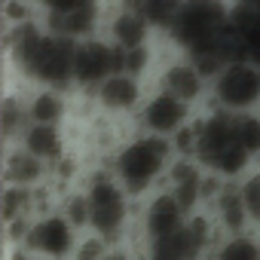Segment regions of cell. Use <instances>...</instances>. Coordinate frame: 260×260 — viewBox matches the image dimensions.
<instances>
[{"label": "cell", "mask_w": 260, "mask_h": 260, "mask_svg": "<svg viewBox=\"0 0 260 260\" xmlns=\"http://www.w3.org/2000/svg\"><path fill=\"white\" fill-rule=\"evenodd\" d=\"M196 159H199V166H205L223 178H236L248 169V162L254 156L239 141V125H236L233 110L220 107L196 125Z\"/></svg>", "instance_id": "obj_1"}, {"label": "cell", "mask_w": 260, "mask_h": 260, "mask_svg": "<svg viewBox=\"0 0 260 260\" xmlns=\"http://www.w3.org/2000/svg\"><path fill=\"white\" fill-rule=\"evenodd\" d=\"M172 159V144L162 135H144L128 141L113 159V178L125 187V193H144L156 184Z\"/></svg>", "instance_id": "obj_2"}, {"label": "cell", "mask_w": 260, "mask_h": 260, "mask_svg": "<svg viewBox=\"0 0 260 260\" xmlns=\"http://www.w3.org/2000/svg\"><path fill=\"white\" fill-rule=\"evenodd\" d=\"M74 55H77V40L43 31V37L28 49L22 61H16V68L40 86L64 89L74 83Z\"/></svg>", "instance_id": "obj_3"}, {"label": "cell", "mask_w": 260, "mask_h": 260, "mask_svg": "<svg viewBox=\"0 0 260 260\" xmlns=\"http://www.w3.org/2000/svg\"><path fill=\"white\" fill-rule=\"evenodd\" d=\"M230 16H233V4H226V0H184L166 34L181 49H190L196 43L217 37L230 25Z\"/></svg>", "instance_id": "obj_4"}, {"label": "cell", "mask_w": 260, "mask_h": 260, "mask_svg": "<svg viewBox=\"0 0 260 260\" xmlns=\"http://www.w3.org/2000/svg\"><path fill=\"white\" fill-rule=\"evenodd\" d=\"M125 187L110 178V175H95L89 181V190H86V199H89V226L95 230V236L101 239H113L122 233L125 226V214H128V205H125Z\"/></svg>", "instance_id": "obj_5"}, {"label": "cell", "mask_w": 260, "mask_h": 260, "mask_svg": "<svg viewBox=\"0 0 260 260\" xmlns=\"http://www.w3.org/2000/svg\"><path fill=\"white\" fill-rule=\"evenodd\" d=\"M214 98L223 110L248 113L260 101V64L254 61H230L214 77Z\"/></svg>", "instance_id": "obj_6"}, {"label": "cell", "mask_w": 260, "mask_h": 260, "mask_svg": "<svg viewBox=\"0 0 260 260\" xmlns=\"http://www.w3.org/2000/svg\"><path fill=\"white\" fill-rule=\"evenodd\" d=\"M113 74H116V46L107 37H86L77 43L74 83L80 89H98Z\"/></svg>", "instance_id": "obj_7"}, {"label": "cell", "mask_w": 260, "mask_h": 260, "mask_svg": "<svg viewBox=\"0 0 260 260\" xmlns=\"http://www.w3.org/2000/svg\"><path fill=\"white\" fill-rule=\"evenodd\" d=\"M74 223L64 214H43L34 223H28L25 233V248H31L34 254L46 257V260H64L77 245H74Z\"/></svg>", "instance_id": "obj_8"}, {"label": "cell", "mask_w": 260, "mask_h": 260, "mask_svg": "<svg viewBox=\"0 0 260 260\" xmlns=\"http://www.w3.org/2000/svg\"><path fill=\"white\" fill-rule=\"evenodd\" d=\"M211 239V226L205 217H190L181 230L153 242V260H199Z\"/></svg>", "instance_id": "obj_9"}, {"label": "cell", "mask_w": 260, "mask_h": 260, "mask_svg": "<svg viewBox=\"0 0 260 260\" xmlns=\"http://www.w3.org/2000/svg\"><path fill=\"white\" fill-rule=\"evenodd\" d=\"M187 116H190V104L181 101L178 95H172L169 89H159L141 110V125L150 135H162V138H175L181 128H187Z\"/></svg>", "instance_id": "obj_10"}, {"label": "cell", "mask_w": 260, "mask_h": 260, "mask_svg": "<svg viewBox=\"0 0 260 260\" xmlns=\"http://www.w3.org/2000/svg\"><path fill=\"white\" fill-rule=\"evenodd\" d=\"M104 22L101 16V0L95 4H86V7H77V10H64V13H46L43 16V25L46 31L58 34V37H68V40H86V37H95L98 25Z\"/></svg>", "instance_id": "obj_11"}, {"label": "cell", "mask_w": 260, "mask_h": 260, "mask_svg": "<svg viewBox=\"0 0 260 260\" xmlns=\"http://www.w3.org/2000/svg\"><path fill=\"white\" fill-rule=\"evenodd\" d=\"M104 25H107V40H110L113 46H122V49L147 46V40H150V34H153L150 22H147L138 10H132V7H116V10L104 19Z\"/></svg>", "instance_id": "obj_12"}, {"label": "cell", "mask_w": 260, "mask_h": 260, "mask_svg": "<svg viewBox=\"0 0 260 260\" xmlns=\"http://www.w3.org/2000/svg\"><path fill=\"white\" fill-rule=\"evenodd\" d=\"M184 223H187V208L178 202V196L172 190H166V193L150 199V205L144 211V230H147V236L153 242L169 236V233H175V230H181Z\"/></svg>", "instance_id": "obj_13"}, {"label": "cell", "mask_w": 260, "mask_h": 260, "mask_svg": "<svg viewBox=\"0 0 260 260\" xmlns=\"http://www.w3.org/2000/svg\"><path fill=\"white\" fill-rule=\"evenodd\" d=\"M95 98L110 113H128L141 104V83L132 74H113L95 89Z\"/></svg>", "instance_id": "obj_14"}, {"label": "cell", "mask_w": 260, "mask_h": 260, "mask_svg": "<svg viewBox=\"0 0 260 260\" xmlns=\"http://www.w3.org/2000/svg\"><path fill=\"white\" fill-rule=\"evenodd\" d=\"M205 80H208V77H205L190 58L172 61V64H166V71H162V89H169L172 95H178V98L187 101V104H193V101L202 98Z\"/></svg>", "instance_id": "obj_15"}, {"label": "cell", "mask_w": 260, "mask_h": 260, "mask_svg": "<svg viewBox=\"0 0 260 260\" xmlns=\"http://www.w3.org/2000/svg\"><path fill=\"white\" fill-rule=\"evenodd\" d=\"M22 147L49 166L64 159V138L58 132V125H49V122H31L22 135Z\"/></svg>", "instance_id": "obj_16"}, {"label": "cell", "mask_w": 260, "mask_h": 260, "mask_svg": "<svg viewBox=\"0 0 260 260\" xmlns=\"http://www.w3.org/2000/svg\"><path fill=\"white\" fill-rule=\"evenodd\" d=\"M169 190L178 196V202H181L187 211H193V208L199 205V199L205 196V178H202L199 166H196L190 156H184V159H178V162L172 166V187H169Z\"/></svg>", "instance_id": "obj_17"}, {"label": "cell", "mask_w": 260, "mask_h": 260, "mask_svg": "<svg viewBox=\"0 0 260 260\" xmlns=\"http://www.w3.org/2000/svg\"><path fill=\"white\" fill-rule=\"evenodd\" d=\"M43 172H46V162L25 147L7 156V184L13 187H34L43 181Z\"/></svg>", "instance_id": "obj_18"}, {"label": "cell", "mask_w": 260, "mask_h": 260, "mask_svg": "<svg viewBox=\"0 0 260 260\" xmlns=\"http://www.w3.org/2000/svg\"><path fill=\"white\" fill-rule=\"evenodd\" d=\"M214 211H217V220L233 230V233H242L245 223H248V208H245V199H242V190L239 187H223L217 196H214Z\"/></svg>", "instance_id": "obj_19"}, {"label": "cell", "mask_w": 260, "mask_h": 260, "mask_svg": "<svg viewBox=\"0 0 260 260\" xmlns=\"http://www.w3.org/2000/svg\"><path fill=\"white\" fill-rule=\"evenodd\" d=\"M181 4H184V0H122L119 7L138 10L150 22L153 31H169L172 22H175V16H178V10H181Z\"/></svg>", "instance_id": "obj_20"}, {"label": "cell", "mask_w": 260, "mask_h": 260, "mask_svg": "<svg viewBox=\"0 0 260 260\" xmlns=\"http://www.w3.org/2000/svg\"><path fill=\"white\" fill-rule=\"evenodd\" d=\"M28 113H31V122H49V125H58L61 116H64V98H61V89H49V86H43L40 92H34V98L28 101Z\"/></svg>", "instance_id": "obj_21"}, {"label": "cell", "mask_w": 260, "mask_h": 260, "mask_svg": "<svg viewBox=\"0 0 260 260\" xmlns=\"http://www.w3.org/2000/svg\"><path fill=\"white\" fill-rule=\"evenodd\" d=\"M4 220H7V226L10 230H28L25 226V214L31 211V205H34V196H31V187H7V193H4Z\"/></svg>", "instance_id": "obj_22"}, {"label": "cell", "mask_w": 260, "mask_h": 260, "mask_svg": "<svg viewBox=\"0 0 260 260\" xmlns=\"http://www.w3.org/2000/svg\"><path fill=\"white\" fill-rule=\"evenodd\" d=\"M28 119H31V113H28L25 101H19L16 95H10L4 101V110H0V132H4V138L13 141L16 135H25V128L31 125Z\"/></svg>", "instance_id": "obj_23"}, {"label": "cell", "mask_w": 260, "mask_h": 260, "mask_svg": "<svg viewBox=\"0 0 260 260\" xmlns=\"http://www.w3.org/2000/svg\"><path fill=\"white\" fill-rule=\"evenodd\" d=\"M217 260H260V245L245 233H233L217 248Z\"/></svg>", "instance_id": "obj_24"}, {"label": "cell", "mask_w": 260, "mask_h": 260, "mask_svg": "<svg viewBox=\"0 0 260 260\" xmlns=\"http://www.w3.org/2000/svg\"><path fill=\"white\" fill-rule=\"evenodd\" d=\"M64 217L74 226H89V199L86 193H71L64 202Z\"/></svg>", "instance_id": "obj_25"}, {"label": "cell", "mask_w": 260, "mask_h": 260, "mask_svg": "<svg viewBox=\"0 0 260 260\" xmlns=\"http://www.w3.org/2000/svg\"><path fill=\"white\" fill-rule=\"evenodd\" d=\"M239 190H242V199H245L248 214H251L254 220H260V172L248 175V178H245V184H242Z\"/></svg>", "instance_id": "obj_26"}, {"label": "cell", "mask_w": 260, "mask_h": 260, "mask_svg": "<svg viewBox=\"0 0 260 260\" xmlns=\"http://www.w3.org/2000/svg\"><path fill=\"white\" fill-rule=\"evenodd\" d=\"M40 16L46 13H64V10H77V7H86V4H95V0H34Z\"/></svg>", "instance_id": "obj_27"}, {"label": "cell", "mask_w": 260, "mask_h": 260, "mask_svg": "<svg viewBox=\"0 0 260 260\" xmlns=\"http://www.w3.org/2000/svg\"><path fill=\"white\" fill-rule=\"evenodd\" d=\"M101 260H128V257H125V254H104Z\"/></svg>", "instance_id": "obj_28"}, {"label": "cell", "mask_w": 260, "mask_h": 260, "mask_svg": "<svg viewBox=\"0 0 260 260\" xmlns=\"http://www.w3.org/2000/svg\"><path fill=\"white\" fill-rule=\"evenodd\" d=\"M236 4H245V7H257L260 10V0H236Z\"/></svg>", "instance_id": "obj_29"}]
</instances>
